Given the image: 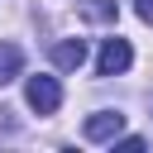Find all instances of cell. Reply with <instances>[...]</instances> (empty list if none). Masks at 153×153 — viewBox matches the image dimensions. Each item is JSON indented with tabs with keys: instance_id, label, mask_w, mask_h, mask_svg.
Returning <instances> with one entry per match:
<instances>
[{
	"instance_id": "6da1fadb",
	"label": "cell",
	"mask_w": 153,
	"mask_h": 153,
	"mask_svg": "<svg viewBox=\"0 0 153 153\" xmlns=\"http://www.w3.org/2000/svg\"><path fill=\"white\" fill-rule=\"evenodd\" d=\"M24 100H29L38 115H53V110L62 105V86H57V76H29V86H24Z\"/></svg>"
},
{
	"instance_id": "7a4b0ae2",
	"label": "cell",
	"mask_w": 153,
	"mask_h": 153,
	"mask_svg": "<svg viewBox=\"0 0 153 153\" xmlns=\"http://www.w3.org/2000/svg\"><path fill=\"white\" fill-rule=\"evenodd\" d=\"M129 62H134V48L124 38H105L100 43V57H96V72L100 76H120V72H129Z\"/></svg>"
},
{
	"instance_id": "3957f363",
	"label": "cell",
	"mask_w": 153,
	"mask_h": 153,
	"mask_svg": "<svg viewBox=\"0 0 153 153\" xmlns=\"http://www.w3.org/2000/svg\"><path fill=\"white\" fill-rule=\"evenodd\" d=\"M81 134L86 139H96V143H115L120 134H124V115L120 110H96V115H86V124H81Z\"/></svg>"
},
{
	"instance_id": "277c9868",
	"label": "cell",
	"mask_w": 153,
	"mask_h": 153,
	"mask_svg": "<svg viewBox=\"0 0 153 153\" xmlns=\"http://www.w3.org/2000/svg\"><path fill=\"white\" fill-rule=\"evenodd\" d=\"M53 62H57L62 72H76V67L86 62V43H81V38H57V43H53Z\"/></svg>"
},
{
	"instance_id": "5b68a950",
	"label": "cell",
	"mask_w": 153,
	"mask_h": 153,
	"mask_svg": "<svg viewBox=\"0 0 153 153\" xmlns=\"http://www.w3.org/2000/svg\"><path fill=\"white\" fill-rule=\"evenodd\" d=\"M24 72V48L19 43H0V86H10Z\"/></svg>"
},
{
	"instance_id": "8992f818",
	"label": "cell",
	"mask_w": 153,
	"mask_h": 153,
	"mask_svg": "<svg viewBox=\"0 0 153 153\" xmlns=\"http://www.w3.org/2000/svg\"><path fill=\"white\" fill-rule=\"evenodd\" d=\"M81 14L86 19H96V24H115V0H81Z\"/></svg>"
},
{
	"instance_id": "52a82bcc",
	"label": "cell",
	"mask_w": 153,
	"mask_h": 153,
	"mask_svg": "<svg viewBox=\"0 0 153 153\" xmlns=\"http://www.w3.org/2000/svg\"><path fill=\"white\" fill-rule=\"evenodd\" d=\"M134 10H139V19H143V24H153V0H134Z\"/></svg>"
}]
</instances>
